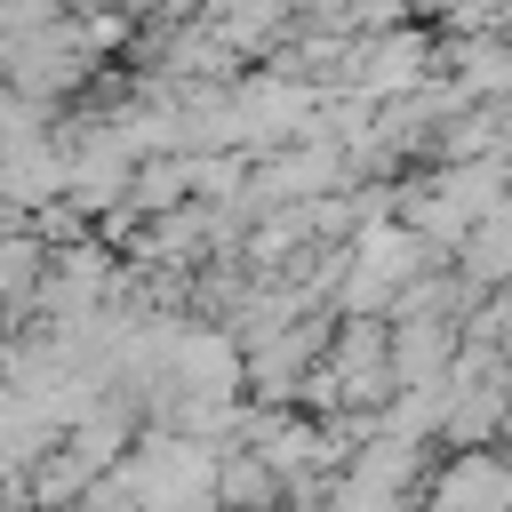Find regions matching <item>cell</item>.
I'll return each instance as SVG.
<instances>
[{
  "instance_id": "cell-1",
  "label": "cell",
  "mask_w": 512,
  "mask_h": 512,
  "mask_svg": "<svg viewBox=\"0 0 512 512\" xmlns=\"http://www.w3.org/2000/svg\"><path fill=\"white\" fill-rule=\"evenodd\" d=\"M456 248H464V280H472V288H496V280L512 272V224H504V216H480Z\"/></svg>"
}]
</instances>
